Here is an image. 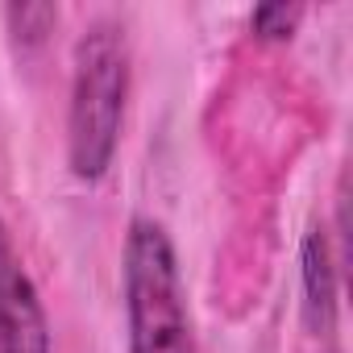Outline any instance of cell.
<instances>
[{"label":"cell","mask_w":353,"mask_h":353,"mask_svg":"<svg viewBox=\"0 0 353 353\" xmlns=\"http://www.w3.org/2000/svg\"><path fill=\"white\" fill-rule=\"evenodd\" d=\"M129 38L125 26L112 17L92 21L71 59V104H67V166L75 179L100 183L125 125L129 100Z\"/></svg>","instance_id":"obj_1"},{"label":"cell","mask_w":353,"mask_h":353,"mask_svg":"<svg viewBox=\"0 0 353 353\" xmlns=\"http://www.w3.org/2000/svg\"><path fill=\"white\" fill-rule=\"evenodd\" d=\"M129 353H200L179 254L162 221L133 216L121 258Z\"/></svg>","instance_id":"obj_2"},{"label":"cell","mask_w":353,"mask_h":353,"mask_svg":"<svg viewBox=\"0 0 353 353\" xmlns=\"http://www.w3.org/2000/svg\"><path fill=\"white\" fill-rule=\"evenodd\" d=\"M0 353H50V320L5 221H0Z\"/></svg>","instance_id":"obj_3"},{"label":"cell","mask_w":353,"mask_h":353,"mask_svg":"<svg viewBox=\"0 0 353 353\" xmlns=\"http://www.w3.org/2000/svg\"><path fill=\"white\" fill-rule=\"evenodd\" d=\"M299 279H303V320L316 336L332 332L336 324V258L328 233L316 225L299 250Z\"/></svg>","instance_id":"obj_4"},{"label":"cell","mask_w":353,"mask_h":353,"mask_svg":"<svg viewBox=\"0 0 353 353\" xmlns=\"http://www.w3.org/2000/svg\"><path fill=\"white\" fill-rule=\"evenodd\" d=\"M5 21H9V34L21 46H42L46 34L59 26V9L54 5H9Z\"/></svg>","instance_id":"obj_5"},{"label":"cell","mask_w":353,"mask_h":353,"mask_svg":"<svg viewBox=\"0 0 353 353\" xmlns=\"http://www.w3.org/2000/svg\"><path fill=\"white\" fill-rule=\"evenodd\" d=\"M299 21H303V5H287V0H270V5H258L250 13V26L262 42H287Z\"/></svg>","instance_id":"obj_6"}]
</instances>
